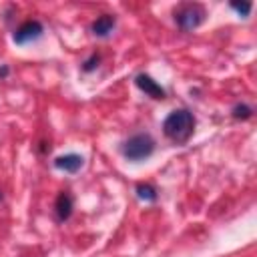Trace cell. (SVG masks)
I'll return each mask as SVG.
<instances>
[{"mask_svg":"<svg viewBox=\"0 0 257 257\" xmlns=\"http://www.w3.org/2000/svg\"><path fill=\"white\" fill-rule=\"evenodd\" d=\"M193 128H195V118L189 110H173L163 122L165 135L175 143H185L193 135Z\"/></svg>","mask_w":257,"mask_h":257,"instance_id":"1","label":"cell"},{"mask_svg":"<svg viewBox=\"0 0 257 257\" xmlns=\"http://www.w3.org/2000/svg\"><path fill=\"white\" fill-rule=\"evenodd\" d=\"M153 149H155V143L149 135H135L124 143L122 153L131 161H141V159H147L153 153Z\"/></svg>","mask_w":257,"mask_h":257,"instance_id":"2","label":"cell"},{"mask_svg":"<svg viewBox=\"0 0 257 257\" xmlns=\"http://www.w3.org/2000/svg\"><path fill=\"white\" fill-rule=\"evenodd\" d=\"M203 16H205V10L199 4H187L177 12L175 18L183 30H193L203 22Z\"/></svg>","mask_w":257,"mask_h":257,"instance_id":"3","label":"cell"},{"mask_svg":"<svg viewBox=\"0 0 257 257\" xmlns=\"http://www.w3.org/2000/svg\"><path fill=\"white\" fill-rule=\"evenodd\" d=\"M40 34H42V24L36 22V20H28V22H24V24L14 32V42L26 44V42L36 40Z\"/></svg>","mask_w":257,"mask_h":257,"instance_id":"4","label":"cell"},{"mask_svg":"<svg viewBox=\"0 0 257 257\" xmlns=\"http://www.w3.org/2000/svg\"><path fill=\"white\" fill-rule=\"evenodd\" d=\"M137 86H139L143 92H147L149 96H153V98H165V90H163L151 76H147V74H139V76H137Z\"/></svg>","mask_w":257,"mask_h":257,"instance_id":"5","label":"cell"},{"mask_svg":"<svg viewBox=\"0 0 257 257\" xmlns=\"http://www.w3.org/2000/svg\"><path fill=\"white\" fill-rule=\"evenodd\" d=\"M54 165H56V169H60V171L76 173V171L82 167V157H78V155H74V153L62 155V157H58V159L54 161Z\"/></svg>","mask_w":257,"mask_h":257,"instance_id":"6","label":"cell"},{"mask_svg":"<svg viewBox=\"0 0 257 257\" xmlns=\"http://www.w3.org/2000/svg\"><path fill=\"white\" fill-rule=\"evenodd\" d=\"M70 213H72V197L68 193H60L56 199V217L64 221L70 217Z\"/></svg>","mask_w":257,"mask_h":257,"instance_id":"7","label":"cell"},{"mask_svg":"<svg viewBox=\"0 0 257 257\" xmlns=\"http://www.w3.org/2000/svg\"><path fill=\"white\" fill-rule=\"evenodd\" d=\"M114 26V18L112 16H100L94 24H92V32L96 36H106Z\"/></svg>","mask_w":257,"mask_h":257,"instance_id":"8","label":"cell"},{"mask_svg":"<svg viewBox=\"0 0 257 257\" xmlns=\"http://www.w3.org/2000/svg\"><path fill=\"white\" fill-rule=\"evenodd\" d=\"M137 193H139L141 199H147V201H155V197H157V193H155V189L151 185H139Z\"/></svg>","mask_w":257,"mask_h":257,"instance_id":"9","label":"cell"},{"mask_svg":"<svg viewBox=\"0 0 257 257\" xmlns=\"http://www.w3.org/2000/svg\"><path fill=\"white\" fill-rule=\"evenodd\" d=\"M233 116H237V118H247V116H251V108H247V106H241V104H237L235 108H233Z\"/></svg>","mask_w":257,"mask_h":257,"instance_id":"10","label":"cell"},{"mask_svg":"<svg viewBox=\"0 0 257 257\" xmlns=\"http://www.w3.org/2000/svg\"><path fill=\"white\" fill-rule=\"evenodd\" d=\"M231 8H233V10H237L239 14L247 16V14H249V10H251V4H249V2H243V4H237V2H233V4H231Z\"/></svg>","mask_w":257,"mask_h":257,"instance_id":"11","label":"cell"}]
</instances>
